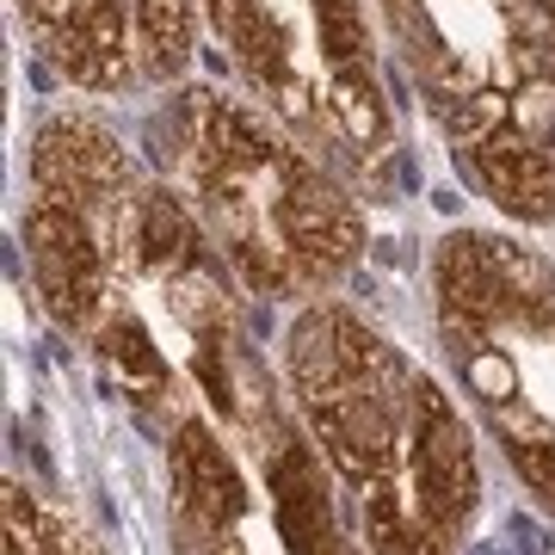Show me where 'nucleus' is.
Segmentation results:
<instances>
[{"instance_id": "nucleus-2", "label": "nucleus", "mask_w": 555, "mask_h": 555, "mask_svg": "<svg viewBox=\"0 0 555 555\" xmlns=\"http://www.w3.org/2000/svg\"><path fill=\"white\" fill-rule=\"evenodd\" d=\"M433 321L488 444L555 518V266L506 235L451 229L433 254Z\"/></svg>"}, {"instance_id": "nucleus-6", "label": "nucleus", "mask_w": 555, "mask_h": 555, "mask_svg": "<svg viewBox=\"0 0 555 555\" xmlns=\"http://www.w3.org/2000/svg\"><path fill=\"white\" fill-rule=\"evenodd\" d=\"M25 254H31V284H38L43 309L68 334H93V321L112 302V259L87 210L38 192L25 204Z\"/></svg>"}, {"instance_id": "nucleus-5", "label": "nucleus", "mask_w": 555, "mask_h": 555, "mask_svg": "<svg viewBox=\"0 0 555 555\" xmlns=\"http://www.w3.org/2000/svg\"><path fill=\"white\" fill-rule=\"evenodd\" d=\"M43 62L87 93H124L142 80V0H20Z\"/></svg>"}, {"instance_id": "nucleus-8", "label": "nucleus", "mask_w": 555, "mask_h": 555, "mask_svg": "<svg viewBox=\"0 0 555 555\" xmlns=\"http://www.w3.org/2000/svg\"><path fill=\"white\" fill-rule=\"evenodd\" d=\"M321 25V56L339 80L364 75L371 68V20H364V0H309Z\"/></svg>"}, {"instance_id": "nucleus-1", "label": "nucleus", "mask_w": 555, "mask_h": 555, "mask_svg": "<svg viewBox=\"0 0 555 555\" xmlns=\"http://www.w3.org/2000/svg\"><path fill=\"white\" fill-rule=\"evenodd\" d=\"M284 377L352 500L371 555H456L481 513V469L456 401L396 339L339 302H309L284 339Z\"/></svg>"}, {"instance_id": "nucleus-3", "label": "nucleus", "mask_w": 555, "mask_h": 555, "mask_svg": "<svg viewBox=\"0 0 555 555\" xmlns=\"http://www.w3.org/2000/svg\"><path fill=\"white\" fill-rule=\"evenodd\" d=\"M173 142L222 254L259 297H315L352 272L364 222L321 160L272 142L241 105L204 87L179 93Z\"/></svg>"}, {"instance_id": "nucleus-4", "label": "nucleus", "mask_w": 555, "mask_h": 555, "mask_svg": "<svg viewBox=\"0 0 555 555\" xmlns=\"http://www.w3.org/2000/svg\"><path fill=\"white\" fill-rule=\"evenodd\" d=\"M173 555H297L272 518V500L241 476V456L198 414H173Z\"/></svg>"}, {"instance_id": "nucleus-7", "label": "nucleus", "mask_w": 555, "mask_h": 555, "mask_svg": "<svg viewBox=\"0 0 555 555\" xmlns=\"http://www.w3.org/2000/svg\"><path fill=\"white\" fill-rule=\"evenodd\" d=\"M7 555H100V543L25 481H7Z\"/></svg>"}]
</instances>
